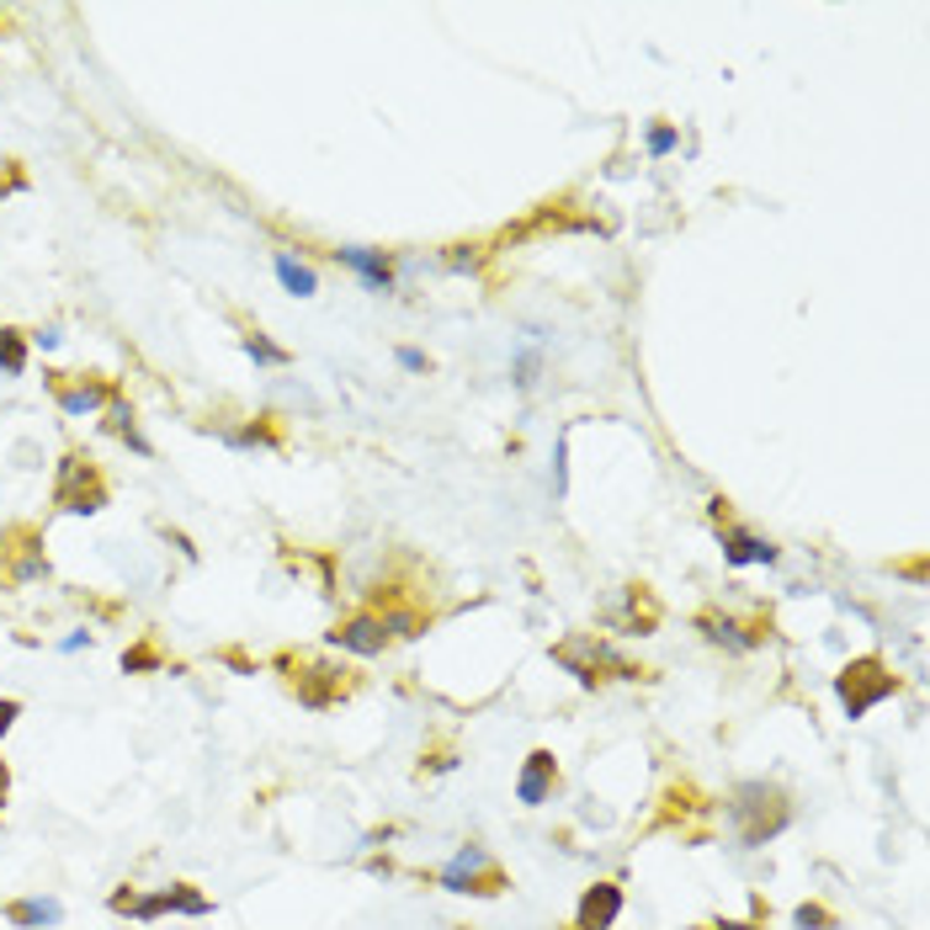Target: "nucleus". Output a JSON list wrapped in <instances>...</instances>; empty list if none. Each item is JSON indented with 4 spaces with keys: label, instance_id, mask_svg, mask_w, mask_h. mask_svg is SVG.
I'll return each mask as SVG.
<instances>
[{
    "label": "nucleus",
    "instance_id": "21",
    "mask_svg": "<svg viewBox=\"0 0 930 930\" xmlns=\"http://www.w3.org/2000/svg\"><path fill=\"white\" fill-rule=\"evenodd\" d=\"M792 926H798V930H830V926H835V920H830V915H824L819 904H798V915H792Z\"/></svg>",
    "mask_w": 930,
    "mask_h": 930
},
{
    "label": "nucleus",
    "instance_id": "12",
    "mask_svg": "<svg viewBox=\"0 0 930 930\" xmlns=\"http://www.w3.org/2000/svg\"><path fill=\"white\" fill-rule=\"evenodd\" d=\"M553 782H559V766H553V750H532V755H526L522 782H516V798H522L526 809H537V803H548Z\"/></svg>",
    "mask_w": 930,
    "mask_h": 930
},
{
    "label": "nucleus",
    "instance_id": "5",
    "mask_svg": "<svg viewBox=\"0 0 930 930\" xmlns=\"http://www.w3.org/2000/svg\"><path fill=\"white\" fill-rule=\"evenodd\" d=\"M442 883L452 893H485V898H489V893H500L505 878H500V867H494V856H489L485 846H463L442 867Z\"/></svg>",
    "mask_w": 930,
    "mask_h": 930
},
{
    "label": "nucleus",
    "instance_id": "16",
    "mask_svg": "<svg viewBox=\"0 0 930 930\" xmlns=\"http://www.w3.org/2000/svg\"><path fill=\"white\" fill-rule=\"evenodd\" d=\"M277 283H283L293 298H314V293H320V277H314V272H309L303 261H293L287 250L277 255Z\"/></svg>",
    "mask_w": 930,
    "mask_h": 930
},
{
    "label": "nucleus",
    "instance_id": "27",
    "mask_svg": "<svg viewBox=\"0 0 930 930\" xmlns=\"http://www.w3.org/2000/svg\"><path fill=\"white\" fill-rule=\"evenodd\" d=\"M702 930H755V926H744V920H724V926H702Z\"/></svg>",
    "mask_w": 930,
    "mask_h": 930
},
{
    "label": "nucleus",
    "instance_id": "3",
    "mask_svg": "<svg viewBox=\"0 0 930 930\" xmlns=\"http://www.w3.org/2000/svg\"><path fill=\"white\" fill-rule=\"evenodd\" d=\"M835 691H840V707H846L850 718H867L878 702H889L893 691H898V676H889V665L867 654V659H850L846 670H840Z\"/></svg>",
    "mask_w": 930,
    "mask_h": 930
},
{
    "label": "nucleus",
    "instance_id": "22",
    "mask_svg": "<svg viewBox=\"0 0 930 930\" xmlns=\"http://www.w3.org/2000/svg\"><path fill=\"white\" fill-rule=\"evenodd\" d=\"M676 150V128H648V155H670Z\"/></svg>",
    "mask_w": 930,
    "mask_h": 930
},
{
    "label": "nucleus",
    "instance_id": "15",
    "mask_svg": "<svg viewBox=\"0 0 930 930\" xmlns=\"http://www.w3.org/2000/svg\"><path fill=\"white\" fill-rule=\"evenodd\" d=\"M696 628H702L713 644H728V648H755V644H761V633H744L734 617H718V611H702V617H696Z\"/></svg>",
    "mask_w": 930,
    "mask_h": 930
},
{
    "label": "nucleus",
    "instance_id": "13",
    "mask_svg": "<svg viewBox=\"0 0 930 930\" xmlns=\"http://www.w3.org/2000/svg\"><path fill=\"white\" fill-rule=\"evenodd\" d=\"M724 559L734 569H744V564H776V548H771L766 537H755V532L724 526Z\"/></svg>",
    "mask_w": 930,
    "mask_h": 930
},
{
    "label": "nucleus",
    "instance_id": "26",
    "mask_svg": "<svg viewBox=\"0 0 930 930\" xmlns=\"http://www.w3.org/2000/svg\"><path fill=\"white\" fill-rule=\"evenodd\" d=\"M33 341H38L43 351H53V346H59V330H38V335H33Z\"/></svg>",
    "mask_w": 930,
    "mask_h": 930
},
{
    "label": "nucleus",
    "instance_id": "9",
    "mask_svg": "<svg viewBox=\"0 0 930 930\" xmlns=\"http://www.w3.org/2000/svg\"><path fill=\"white\" fill-rule=\"evenodd\" d=\"M622 915V889L617 883H596L574 909V930H611Z\"/></svg>",
    "mask_w": 930,
    "mask_h": 930
},
{
    "label": "nucleus",
    "instance_id": "28",
    "mask_svg": "<svg viewBox=\"0 0 930 930\" xmlns=\"http://www.w3.org/2000/svg\"><path fill=\"white\" fill-rule=\"evenodd\" d=\"M5 787H11V771L0 766V798H5Z\"/></svg>",
    "mask_w": 930,
    "mask_h": 930
},
{
    "label": "nucleus",
    "instance_id": "7",
    "mask_svg": "<svg viewBox=\"0 0 930 930\" xmlns=\"http://www.w3.org/2000/svg\"><path fill=\"white\" fill-rule=\"evenodd\" d=\"M48 378H53V394H59L64 415H96L102 405L118 400V389L107 378H81V383H64V372H48Z\"/></svg>",
    "mask_w": 930,
    "mask_h": 930
},
{
    "label": "nucleus",
    "instance_id": "8",
    "mask_svg": "<svg viewBox=\"0 0 930 930\" xmlns=\"http://www.w3.org/2000/svg\"><path fill=\"white\" fill-rule=\"evenodd\" d=\"M330 644L346 648V654L372 659V654H383V644H389V628H383V617H378V611H362V617H346V622L330 633Z\"/></svg>",
    "mask_w": 930,
    "mask_h": 930
},
{
    "label": "nucleus",
    "instance_id": "10",
    "mask_svg": "<svg viewBox=\"0 0 930 930\" xmlns=\"http://www.w3.org/2000/svg\"><path fill=\"white\" fill-rule=\"evenodd\" d=\"M5 542H16V548H11V569H5V585H27V580L48 574V559H43L38 532H33V526H16Z\"/></svg>",
    "mask_w": 930,
    "mask_h": 930
},
{
    "label": "nucleus",
    "instance_id": "14",
    "mask_svg": "<svg viewBox=\"0 0 930 930\" xmlns=\"http://www.w3.org/2000/svg\"><path fill=\"white\" fill-rule=\"evenodd\" d=\"M5 920H11V926H27V930L59 926V920H64V904H59V898H16V904L5 909Z\"/></svg>",
    "mask_w": 930,
    "mask_h": 930
},
{
    "label": "nucleus",
    "instance_id": "25",
    "mask_svg": "<svg viewBox=\"0 0 930 930\" xmlns=\"http://www.w3.org/2000/svg\"><path fill=\"white\" fill-rule=\"evenodd\" d=\"M400 367H405V372H426L431 362H426L420 351H409V346H405V351H400Z\"/></svg>",
    "mask_w": 930,
    "mask_h": 930
},
{
    "label": "nucleus",
    "instance_id": "2",
    "mask_svg": "<svg viewBox=\"0 0 930 930\" xmlns=\"http://www.w3.org/2000/svg\"><path fill=\"white\" fill-rule=\"evenodd\" d=\"M553 659L564 665L580 687H601V681H633V676H644V670H633V665H628L611 644H601V639H569V644L553 648Z\"/></svg>",
    "mask_w": 930,
    "mask_h": 930
},
{
    "label": "nucleus",
    "instance_id": "6",
    "mask_svg": "<svg viewBox=\"0 0 930 930\" xmlns=\"http://www.w3.org/2000/svg\"><path fill=\"white\" fill-rule=\"evenodd\" d=\"M213 904H207L203 893L192 889V883H170V889L150 893V898H133V920H160V915H207Z\"/></svg>",
    "mask_w": 930,
    "mask_h": 930
},
{
    "label": "nucleus",
    "instance_id": "11",
    "mask_svg": "<svg viewBox=\"0 0 930 930\" xmlns=\"http://www.w3.org/2000/svg\"><path fill=\"white\" fill-rule=\"evenodd\" d=\"M335 261H341V266H351V272H357V277H362L372 293H389V287H394V266H389V255H383V250H367V245H341V250H335Z\"/></svg>",
    "mask_w": 930,
    "mask_h": 930
},
{
    "label": "nucleus",
    "instance_id": "19",
    "mask_svg": "<svg viewBox=\"0 0 930 930\" xmlns=\"http://www.w3.org/2000/svg\"><path fill=\"white\" fill-rule=\"evenodd\" d=\"M245 351H250V357H255L261 367H287V362H293L283 346H272L266 335H245Z\"/></svg>",
    "mask_w": 930,
    "mask_h": 930
},
{
    "label": "nucleus",
    "instance_id": "1",
    "mask_svg": "<svg viewBox=\"0 0 930 930\" xmlns=\"http://www.w3.org/2000/svg\"><path fill=\"white\" fill-rule=\"evenodd\" d=\"M728 813H734V830H739L744 846H766V840H776V835L787 830V819H792L782 787H766V782H744V787L734 792Z\"/></svg>",
    "mask_w": 930,
    "mask_h": 930
},
{
    "label": "nucleus",
    "instance_id": "4",
    "mask_svg": "<svg viewBox=\"0 0 930 930\" xmlns=\"http://www.w3.org/2000/svg\"><path fill=\"white\" fill-rule=\"evenodd\" d=\"M53 505L70 511V516H96L107 505V485H102V474H96V463L85 452H64L59 485H53Z\"/></svg>",
    "mask_w": 930,
    "mask_h": 930
},
{
    "label": "nucleus",
    "instance_id": "17",
    "mask_svg": "<svg viewBox=\"0 0 930 930\" xmlns=\"http://www.w3.org/2000/svg\"><path fill=\"white\" fill-rule=\"evenodd\" d=\"M107 431H112V437H122V442L133 446L139 457H150V442L139 437V426H133V409L122 405V400H112V409H107Z\"/></svg>",
    "mask_w": 930,
    "mask_h": 930
},
{
    "label": "nucleus",
    "instance_id": "24",
    "mask_svg": "<svg viewBox=\"0 0 930 930\" xmlns=\"http://www.w3.org/2000/svg\"><path fill=\"white\" fill-rule=\"evenodd\" d=\"M532 372H537V357L522 351V357H516V383H522V389H532Z\"/></svg>",
    "mask_w": 930,
    "mask_h": 930
},
{
    "label": "nucleus",
    "instance_id": "20",
    "mask_svg": "<svg viewBox=\"0 0 930 930\" xmlns=\"http://www.w3.org/2000/svg\"><path fill=\"white\" fill-rule=\"evenodd\" d=\"M155 665H160L155 644H139V648H128V654H122V670H128V676H139V670H155Z\"/></svg>",
    "mask_w": 930,
    "mask_h": 930
},
{
    "label": "nucleus",
    "instance_id": "23",
    "mask_svg": "<svg viewBox=\"0 0 930 930\" xmlns=\"http://www.w3.org/2000/svg\"><path fill=\"white\" fill-rule=\"evenodd\" d=\"M22 718V702H11V696H0V739L11 734V724Z\"/></svg>",
    "mask_w": 930,
    "mask_h": 930
},
{
    "label": "nucleus",
    "instance_id": "18",
    "mask_svg": "<svg viewBox=\"0 0 930 930\" xmlns=\"http://www.w3.org/2000/svg\"><path fill=\"white\" fill-rule=\"evenodd\" d=\"M0 372L22 378L27 372V335L22 330H0Z\"/></svg>",
    "mask_w": 930,
    "mask_h": 930
}]
</instances>
